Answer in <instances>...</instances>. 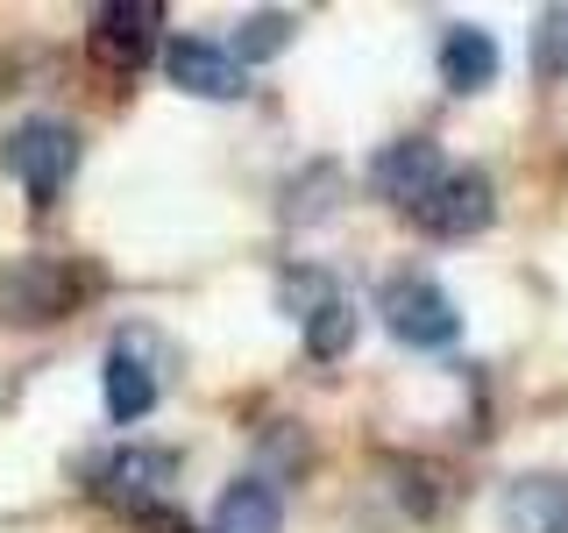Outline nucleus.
I'll return each mask as SVG.
<instances>
[{
  "instance_id": "4468645a",
  "label": "nucleus",
  "mask_w": 568,
  "mask_h": 533,
  "mask_svg": "<svg viewBox=\"0 0 568 533\" xmlns=\"http://www.w3.org/2000/svg\"><path fill=\"white\" fill-rule=\"evenodd\" d=\"M306 349L320 355V363H334V355L355 349V306H348V299H334V306H320L306 320Z\"/></svg>"
},
{
  "instance_id": "20e7f679",
  "label": "nucleus",
  "mask_w": 568,
  "mask_h": 533,
  "mask_svg": "<svg viewBox=\"0 0 568 533\" xmlns=\"http://www.w3.org/2000/svg\"><path fill=\"white\" fill-rule=\"evenodd\" d=\"M490 213H497V185H490V178L484 171H448L413 207V221L426 228V235H440V242H469V235L490 228Z\"/></svg>"
},
{
  "instance_id": "1a4fd4ad",
  "label": "nucleus",
  "mask_w": 568,
  "mask_h": 533,
  "mask_svg": "<svg viewBox=\"0 0 568 533\" xmlns=\"http://www.w3.org/2000/svg\"><path fill=\"white\" fill-rule=\"evenodd\" d=\"M497 36L476 29V22H455L448 36H440V86L448 93H484V86L497 79Z\"/></svg>"
},
{
  "instance_id": "f03ea898",
  "label": "nucleus",
  "mask_w": 568,
  "mask_h": 533,
  "mask_svg": "<svg viewBox=\"0 0 568 533\" xmlns=\"http://www.w3.org/2000/svg\"><path fill=\"white\" fill-rule=\"evenodd\" d=\"M377 313H384V328L398 334L405 349H448L455 334H462L455 299L440 292L434 278H390L384 292H377Z\"/></svg>"
},
{
  "instance_id": "2eb2a0df",
  "label": "nucleus",
  "mask_w": 568,
  "mask_h": 533,
  "mask_svg": "<svg viewBox=\"0 0 568 533\" xmlns=\"http://www.w3.org/2000/svg\"><path fill=\"white\" fill-rule=\"evenodd\" d=\"M532 64H540V79H568V8L540 14V29H532Z\"/></svg>"
},
{
  "instance_id": "7ed1b4c3",
  "label": "nucleus",
  "mask_w": 568,
  "mask_h": 533,
  "mask_svg": "<svg viewBox=\"0 0 568 533\" xmlns=\"http://www.w3.org/2000/svg\"><path fill=\"white\" fill-rule=\"evenodd\" d=\"M93 484H100L106 505H121V512H135V520H142V512H156V505H164V491L178 484V455L129 441V449H114L93 470Z\"/></svg>"
},
{
  "instance_id": "9d476101",
  "label": "nucleus",
  "mask_w": 568,
  "mask_h": 533,
  "mask_svg": "<svg viewBox=\"0 0 568 533\" xmlns=\"http://www.w3.org/2000/svg\"><path fill=\"white\" fill-rule=\"evenodd\" d=\"M100 391H106V413H114L121 426L142 420L156 405V370L142 363V355L129 349V334H121L114 349H106V370H100Z\"/></svg>"
},
{
  "instance_id": "423d86ee",
  "label": "nucleus",
  "mask_w": 568,
  "mask_h": 533,
  "mask_svg": "<svg viewBox=\"0 0 568 533\" xmlns=\"http://www.w3.org/2000/svg\"><path fill=\"white\" fill-rule=\"evenodd\" d=\"M440 142H426V135H398V142H384L377 150V164H369V192L390 207H419L426 192L440 185Z\"/></svg>"
},
{
  "instance_id": "f8f14e48",
  "label": "nucleus",
  "mask_w": 568,
  "mask_h": 533,
  "mask_svg": "<svg viewBox=\"0 0 568 533\" xmlns=\"http://www.w3.org/2000/svg\"><path fill=\"white\" fill-rule=\"evenodd\" d=\"M561 512H568V484H561V476H511V491H505V520L511 526L547 533Z\"/></svg>"
},
{
  "instance_id": "39448f33",
  "label": "nucleus",
  "mask_w": 568,
  "mask_h": 533,
  "mask_svg": "<svg viewBox=\"0 0 568 533\" xmlns=\"http://www.w3.org/2000/svg\"><path fill=\"white\" fill-rule=\"evenodd\" d=\"M156 22H164V8H156V0H114V8L93 14L85 43H93V58L106 71H135L156 50Z\"/></svg>"
},
{
  "instance_id": "dca6fc26",
  "label": "nucleus",
  "mask_w": 568,
  "mask_h": 533,
  "mask_svg": "<svg viewBox=\"0 0 568 533\" xmlns=\"http://www.w3.org/2000/svg\"><path fill=\"white\" fill-rule=\"evenodd\" d=\"M334 299H342V292H334V284L320 278V271H306V278H284V313H292V320H313L320 306H334Z\"/></svg>"
},
{
  "instance_id": "0eeeda50",
  "label": "nucleus",
  "mask_w": 568,
  "mask_h": 533,
  "mask_svg": "<svg viewBox=\"0 0 568 533\" xmlns=\"http://www.w3.org/2000/svg\"><path fill=\"white\" fill-rule=\"evenodd\" d=\"M164 71H171L178 93H192V100H242L248 93V71L227 58L221 43H200V36L164 43Z\"/></svg>"
},
{
  "instance_id": "f257e3e1",
  "label": "nucleus",
  "mask_w": 568,
  "mask_h": 533,
  "mask_svg": "<svg viewBox=\"0 0 568 533\" xmlns=\"http://www.w3.org/2000/svg\"><path fill=\"white\" fill-rule=\"evenodd\" d=\"M8 171L22 178V192L36 207H50L71 185V171H79V129H71V121H50V114H29L22 129L8 135Z\"/></svg>"
},
{
  "instance_id": "9b49d317",
  "label": "nucleus",
  "mask_w": 568,
  "mask_h": 533,
  "mask_svg": "<svg viewBox=\"0 0 568 533\" xmlns=\"http://www.w3.org/2000/svg\"><path fill=\"white\" fill-rule=\"evenodd\" d=\"M213 533H284V505L263 476H235L213 505Z\"/></svg>"
},
{
  "instance_id": "6e6552de",
  "label": "nucleus",
  "mask_w": 568,
  "mask_h": 533,
  "mask_svg": "<svg viewBox=\"0 0 568 533\" xmlns=\"http://www.w3.org/2000/svg\"><path fill=\"white\" fill-rule=\"evenodd\" d=\"M64 271L43 257H22L0 271V320H58L64 313Z\"/></svg>"
},
{
  "instance_id": "ddd939ff",
  "label": "nucleus",
  "mask_w": 568,
  "mask_h": 533,
  "mask_svg": "<svg viewBox=\"0 0 568 533\" xmlns=\"http://www.w3.org/2000/svg\"><path fill=\"white\" fill-rule=\"evenodd\" d=\"M292 29H298V22H292L284 8H256V14H242V22H235V43H227V58L248 71V64L277 58V50L292 43Z\"/></svg>"
},
{
  "instance_id": "f3484780",
  "label": "nucleus",
  "mask_w": 568,
  "mask_h": 533,
  "mask_svg": "<svg viewBox=\"0 0 568 533\" xmlns=\"http://www.w3.org/2000/svg\"><path fill=\"white\" fill-rule=\"evenodd\" d=\"M547 533H568V512H561V520H555V526H547Z\"/></svg>"
}]
</instances>
